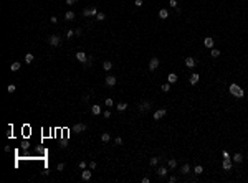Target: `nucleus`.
Wrapping results in <instances>:
<instances>
[{"mask_svg": "<svg viewBox=\"0 0 248 183\" xmlns=\"http://www.w3.org/2000/svg\"><path fill=\"white\" fill-rule=\"evenodd\" d=\"M76 59H78L79 63H83L85 66H91V63H93V58H91V56L88 58V55H86L85 51H78V53H76Z\"/></svg>", "mask_w": 248, "mask_h": 183, "instance_id": "obj_1", "label": "nucleus"}, {"mask_svg": "<svg viewBox=\"0 0 248 183\" xmlns=\"http://www.w3.org/2000/svg\"><path fill=\"white\" fill-rule=\"evenodd\" d=\"M230 94H232V96H235V97H238V99L245 96L243 89L238 86V84H230Z\"/></svg>", "mask_w": 248, "mask_h": 183, "instance_id": "obj_2", "label": "nucleus"}, {"mask_svg": "<svg viewBox=\"0 0 248 183\" xmlns=\"http://www.w3.org/2000/svg\"><path fill=\"white\" fill-rule=\"evenodd\" d=\"M98 13H99V12H98L96 7H91V8H85V10H83V15H85V17H96Z\"/></svg>", "mask_w": 248, "mask_h": 183, "instance_id": "obj_3", "label": "nucleus"}, {"mask_svg": "<svg viewBox=\"0 0 248 183\" xmlns=\"http://www.w3.org/2000/svg\"><path fill=\"white\" fill-rule=\"evenodd\" d=\"M48 43H50L51 46H58V45L61 43V38L58 36V35H51V36L48 38Z\"/></svg>", "mask_w": 248, "mask_h": 183, "instance_id": "obj_4", "label": "nucleus"}, {"mask_svg": "<svg viewBox=\"0 0 248 183\" xmlns=\"http://www.w3.org/2000/svg\"><path fill=\"white\" fill-rule=\"evenodd\" d=\"M86 129H88V125H86V124H75L71 130H73V132H76V134H81V132H85Z\"/></svg>", "mask_w": 248, "mask_h": 183, "instance_id": "obj_5", "label": "nucleus"}, {"mask_svg": "<svg viewBox=\"0 0 248 183\" xmlns=\"http://www.w3.org/2000/svg\"><path fill=\"white\" fill-rule=\"evenodd\" d=\"M157 68H159V59H157V58H152L151 61H149V71H156Z\"/></svg>", "mask_w": 248, "mask_h": 183, "instance_id": "obj_6", "label": "nucleus"}, {"mask_svg": "<svg viewBox=\"0 0 248 183\" xmlns=\"http://www.w3.org/2000/svg\"><path fill=\"white\" fill-rule=\"evenodd\" d=\"M106 86H109V87H113V86H116V76H113V74H109V76H106Z\"/></svg>", "mask_w": 248, "mask_h": 183, "instance_id": "obj_7", "label": "nucleus"}, {"mask_svg": "<svg viewBox=\"0 0 248 183\" xmlns=\"http://www.w3.org/2000/svg\"><path fill=\"white\" fill-rule=\"evenodd\" d=\"M166 114H167L166 109H159V111H156V112H154V119H156V121H159V119H162Z\"/></svg>", "mask_w": 248, "mask_h": 183, "instance_id": "obj_8", "label": "nucleus"}, {"mask_svg": "<svg viewBox=\"0 0 248 183\" xmlns=\"http://www.w3.org/2000/svg\"><path fill=\"white\" fill-rule=\"evenodd\" d=\"M222 167H223V170H230V168H232V158H230V157L223 158V163H222Z\"/></svg>", "mask_w": 248, "mask_h": 183, "instance_id": "obj_9", "label": "nucleus"}, {"mask_svg": "<svg viewBox=\"0 0 248 183\" xmlns=\"http://www.w3.org/2000/svg\"><path fill=\"white\" fill-rule=\"evenodd\" d=\"M151 109V102L149 101H144V102H141V106H139V111L141 112H146V111H149Z\"/></svg>", "mask_w": 248, "mask_h": 183, "instance_id": "obj_10", "label": "nucleus"}, {"mask_svg": "<svg viewBox=\"0 0 248 183\" xmlns=\"http://www.w3.org/2000/svg\"><path fill=\"white\" fill-rule=\"evenodd\" d=\"M89 170H91V168H89ZM89 170H86V168H85V170H83V173H81V178H83V180H85V181H88V180H91V172H89Z\"/></svg>", "mask_w": 248, "mask_h": 183, "instance_id": "obj_11", "label": "nucleus"}, {"mask_svg": "<svg viewBox=\"0 0 248 183\" xmlns=\"http://www.w3.org/2000/svg\"><path fill=\"white\" fill-rule=\"evenodd\" d=\"M185 66H187L188 69L195 68V59H194V58H190V56H188V58H185Z\"/></svg>", "mask_w": 248, "mask_h": 183, "instance_id": "obj_12", "label": "nucleus"}, {"mask_svg": "<svg viewBox=\"0 0 248 183\" xmlns=\"http://www.w3.org/2000/svg\"><path fill=\"white\" fill-rule=\"evenodd\" d=\"M204 45H205V46H207V48H214V45H215V41H214V38H210V36H207V38H205V40H204Z\"/></svg>", "mask_w": 248, "mask_h": 183, "instance_id": "obj_13", "label": "nucleus"}, {"mask_svg": "<svg viewBox=\"0 0 248 183\" xmlns=\"http://www.w3.org/2000/svg\"><path fill=\"white\" fill-rule=\"evenodd\" d=\"M75 12H71V10H68V12H66L65 13V20H66V22H71V20H75Z\"/></svg>", "mask_w": 248, "mask_h": 183, "instance_id": "obj_14", "label": "nucleus"}, {"mask_svg": "<svg viewBox=\"0 0 248 183\" xmlns=\"http://www.w3.org/2000/svg\"><path fill=\"white\" fill-rule=\"evenodd\" d=\"M159 17H160L162 20H166L167 17H169V10H167V8H160V10H159Z\"/></svg>", "mask_w": 248, "mask_h": 183, "instance_id": "obj_15", "label": "nucleus"}, {"mask_svg": "<svg viewBox=\"0 0 248 183\" xmlns=\"http://www.w3.org/2000/svg\"><path fill=\"white\" fill-rule=\"evenodd\" d=\"M167 165H169V168L174 170V168L177 167V160H175V158H167Z\"/></svg>", "mask_w": 248, "mask_h": 183, "instance_id": "obj_16", "label": "nucleus"}, {"mask_svg": "<svg viewBox=\"0 0 248 183\" xmlns=\"http://www.w3.org/2000/svg\"><path fill=\"white\" fill-rule=\"evenodd\" d=\"M198 79H200V76H198L197 73H194V74L190 76V84H194V86H195V84L198 83Z\"/></svg>", "mask_w": 248, "mask_h": 183, "instance_id": "obj_17", "label": "nucleus"}, {"mask_svg": "<svg viewBox=\"0 0 248 183\" xmlns=\"http://www.w3.org/2000/svg\"><path fill=\"white\" fill-rule=\"evenodd\" d=\"M91 112H93V114H94V115H99V114H101V106H98V104H94V106H93V107H91Z\"/></svg>", "mask_w": 248, "mask_h": 183, "instance_id": "obj_18", "label": "nucleus"}, {"mask_svg": "<svg viewBox=\"0 0 248 183\" xmlns=\"http://www.w3.org/2000/svg\"><path fill=\"white\" fill-rule=\"evenodd\" d=\"M20 68H22L20 61H15V63H12V66H10V71H18Z\"/></svg>", "mask_w": 248, "mask_h": 183, "instance_id": "obj_19", "label": "nucleus"}, {"mask_svg": "<svg viewBox=\"0 0 248 183\" xmlns=\"http://www.w3.org/2000/svg\"><path fill=\"white\" fill-rule=\"evenodd\" d=\"M109 140H111V135H109V134H108V132H104L103 135H101V142L108 143V142H109Z\"/></svg>", "mask_w": 248, "mask_h": 183, "instance_id": "obj_20", "label": "nucleus"}, {"mask_svg": "<svg viewBox=\"0 0 248 183\" xmlns=\"http://www.w3.org/2000/svg\"><path fill=\"white\" fill-rule=\"evenodd\" d=\"M116 109H117L119 112H124L126 109H127V104H126V102H119V104L116 106Z\"/></svg>", "mask_w": 248, "mask_h": 183, "instance_id": "obj_21", "label": "nucleus"}, {"mask_svg": "<svg viewBox=\"0 0 248 183\" xmlns=\"http://www.w3.org/2000/svg\"><path fill=\"white\" fill-rule=\"evenodd\" d=\"M233 162H235V163H242V162H243V155H242V153H235Z\"/></svg>", "mask_w": 248, "mask_h": 183, "instance_id": "obj_22", "label": "nucleus"}, {"mask_svg": "<svg viewBox=\"0 0 248 183\" xmlns=\"http://www.w3.org/2000/svg\"><path fill=\"white\" fill-rule=\"evenodd\" d=\"M167 81H169L170 84L177 83V74H174V73H170V74H169V78H167Z\"/></svg>", "mask_w": 248, "mask_h": 183, "instance_id": "obj_23", "label": "nucleus"}, {"mask_svg": "<svg viewBox=\"0 0 248 183\" xmlns=\"http://www.w3.org/2000/svg\"><path fill=\"white\" fill-rule=\"evenodd\" d=\"M111 68H113V63H111V61H104V63H103V69H106V71H111Z\"/></svg>", "mask_w": 248, "mask_h": 183, "instance_id": "obj_24", "label": "nucleus"}, {"mask_svg": "<svg viewBox=\"0 0 248 183\" xmlns=\"http://www.w3.org/2000/svg\"><path fill=\"white\" fill-rule=\"evenodd\" d=\"M157 173H159V177H162V178H164V177L167 175V168H166V167H160L159 170H157Z\"/></svg>", "mask_w": 248, "mask_h": 183, "instance_id": "obj_25", "label": "nucleus"}, {"mask_svg": "<svg viewBox=\"0 0 248 183\" xmlns=\"http://www.w3.org/2000/svg\"><path fill=\"white\" fill-rule=\"evenodd\" d=\"M33 59H35V56L31 53H27L25 55V63H33Z\"/></svg>", "mask_w": 248, "mask_h": 183, "instance_id": "obj_26", "label": "nucleus"}, {"mask_svg": "<svg viewBox=\"0 0 248 183\" xmlns=\"http://www.w3.org/2000/svg\"><path fill=\"white\" fill-rule=\"evenodd\" d=\"M210 55H212V56H214V58H218V56H220V51L217 50V48H212V51H210Z\"/></svg>", "mask_w": 248, "mask_h": 183, "instance_id": "obj_27", "label": "nucleus"}, {"mask_svg": "<svg viewBox=\"0 0 248 183\" xmlns=\"http://www.w3.org/2000/svg\"><path fill=\"white\" fill-rule=\"evenodd\" d=\"M195 175H200L202 173V172H204V167H202V165H197V167H195Z\"/></svg>", "mask_w": 248, "mask_h": 183, "instance_id": "obj_28", "label": "nucleus"}, {"mask_svg": "<svg viewBox=\"0 0 248 183\" xmlns=\"http://www.w3.org/2000/svg\"><path fill=\"white\" fill-rule=\"evenodd\" d=\"M162 91H164V93H169V91H170V83L162 84Z\"/></svg>", "mask_w": 248, "mask_h": 183, "instance_id": "obj_29", "label": "nucleus"}, {"mask_svg": "<svg viewBox=\"0 0 248 183\" xmlns=\"http://www.w3.org/2000/svg\"><path fill=\"white\" fill-rule=\"evenodd\" d=\"M15 89H17V86H15V84H8V87H7V91H8L10 94H12V93H15Z\"/></svg>", "mask_w": 248, "mask_h": 183, "instance_id": "obj_30", "label": "nucleus"}, {"mask_svg": "<svg viewBox=\"0 0 248 183\" xmlns=\"http://www.w3.org/2000/svg\"><path fill=\"white\" fill-rule=\"evenodd\" d=\"M149 163H151L152 167H156V165L159 163V158H157V157H152V158H151V162H149Z\"/></svg>", "mask_w": 248, "mask_h": 183, "instance_id": "obj_31", "label": "nucleus"}, {"mask_svg": "<svg viewBox=\"0 0 248 183\" xmlns=\"http://www.w3.org/2000/svg\"><path fill=\"white\" fill-rule=\"evenodd\" d=\"M188 172H190V165L185 163V165L182 167V173H188Z\"/></svg>", "mask_w": 248, "mask_h": 183, "instance_id": "obj_32", "label": "nucleus"}, {"mask_svg": "<svg viewBox=\"0 0 248 183\" xmlns=\"http://www.w3.org/2000/svg\"><path fill=\"white\" fill-rule=\"evenodd\" d=\"M75 36V30H68L66 31V38H73Z\"/></svg>", "mask_w": 248, "mask_h": 183, "instance_id": "obj_33", "label": "nucleus"}, {"mask_svg": "<svg viewBox=\"0 0 248 183\" xmlns=\"http://www.w3.org/2000/svg\"><path fill=\"white\" fill-rule=\"evenodd\" d=\"M96 18L99 20V22H103V20L106 18V15H104V13H98V15H96Z\"/></svg>", "mask_w": 248, "mask_h": 183, "instance_id": "obj_34", "label": "nucleus"}, {"mask_svg": "<svg viewBox=\"0 0 248 183\" xmlns=\"http://www.w3.org/2000/svg\"><path fill=\"white\" fill-rule=\"evenodd\" d=\"M96 167H98V163H96L94 160H91V162H89V168H91V170H94Z\"/></svg>", "mask_w": 248, "mask_h": 183, "instance_id": "obj_35", "label": "nucleus"}, {"mask_svg": "<svg viewBox=\"0 0 248 183\" xmlns=\"http://www.w3.org/2000/svg\"><path fill=\"white\" fill-rule=\"evenodd\" d=\"M113 99H109V97H108V99H106V106H108V107H113Z\"/></svg>", "mask_w": 248, "mask_h": 183, "instance_id": "obj_36", "label": "nucleus"}, {"mask_svg": "<svg viewBox=\"0 0 248 183\" xmlns=\"http://www.w3.org/2000/svg\"><path fill=\"white\" fill-rule=\"evenodd\" d=\"M114 142H116L117 145H121V143H123V139H121V137H116V139H114Z\"/></svg>", "mask_w": 248, "mask_h": 183, "instance_id": "obj_37", "label": "nucleus"}, {"mask_svg": "<svg viewBox=\"0 0 248 183\" xmlns=\"http://www.w3.org/2000/svg\"><path fill=\"white\" fill-rule=\"evenodd\" d=\"M79 168H81V170H85V168H86V162H85V160L79 162Z\"/></svg>", "mask_w": 248, "mask_h": 183, "instance_id": "obj_38", "label": "nucleus"}, {"mask_svg": "<svg viewBox=\"0 0 248 183\" xmlns=\"http://www.w3.org/2000/svg\"><path fill=\"white\" fill-rule=\"evenodd\" d=\"M103 115H104L106 119H109V117H111V111H104V114H103Z\"/></svg>", "mask_w": 248, "mask_h": 183, "instance_id": "obj_39", "label": "nucleus"}, {"mask_svg": "<svg viewBox=\"0 0 248 183\" xmlns=\"http://www.w3.org/2000/svg\"><path fill=\"white\" fill-rule=\"evenodd\" d=\"M169 3H170V7H177V0H170Z\"/></svg>", "mask_w": 248, "mask_h": 183, "instance_id": "obj_40", "label": "nucleus"}, {"mask_svg": "<svg viewBox=\"0 0 248 183\" xmlns=\"http://www.w3.org/2000/svg\"><path fill=\"white\" fill-rule=\"evenodd\" d=\"M169 181H170V183H175V181H177V177H170Z\"/></svg>", "mask_w": 248, "mask_h": 183, "instance_id": "obj_41", "label": "nucleus"}, {"mask_svg": "<svg viewBox=\"0 0 248 183\" xmlns=\"http://www.w3.org/2000/svg\"><path fill=\"white\" fill-rule=\"evenodd\" d=\"M66 3H68V5H75L76 0H66Z\"/></svg>", "mask_w": 248, "mask_h": 183, "instance_id": "obj_42", "label": "nucleus"}, {"mask_svg": "<svg viewBox=\"0 0 248 183\" xmlns=\"http://www.w3.org/2000/svg\"><path fill=\"white\" fill-rule=\"evenodd\" d=\"M50 22H51V23H56V22H58V18H56V17H51Z\"/></svg>", "mask_w": 248, "mask_h": 183, "instance_id": "obj_43", "label": "nucleus"}, {"mask_svg": "<svg viewBox=\"0 0 248 183\" xmlns=\"http://www.w3.org/2000/svg\"><path fill=\"white\" fill-rule=\"evenodd\" d=\"M75 35H76V36H79V35H81V30H79V28H76V30H75Z\"/></svg>", "mask_w": 248, "mask_h": 183, "instance_id": "obj_44", "label": "nucleus"}, {"mask_svg": "<svg viewBox=\"0 0 248 183\" xmlns=\"http://www.w3.org/2000/svg\"><path fill=\"white\" fill-rule=\"evenodd\" d=\"M134 3H136V5H137V7H141V5H142V0H136Z\"/></svg>", "mask_w": 248, "mask_h": 183, "instance_id": "obj_45", "label": "nucleus"}, {"mask_svg": "<svg viewBox=\"0 0 248 183\" xmlns=\"http://www.w3.org/2000/svg\"><path fill=\"white\" fill-rule=\"evenodd\" d=\"M65 168V163H58V170H63Z\"/></svg>", "mask_w": 248, "mask_h": 183, "instance_id": "obj_46", "label": "nucleus"}]
</instances>
